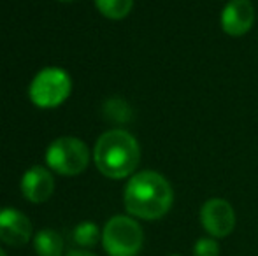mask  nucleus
Returning <instances> with one entry per match:
<instances>
[{"instance_id": "nucleus-17", "label": "nucleus", "mask_w": 258, "mask_h": 256, "mask_svg": "<svg viewBox=\"0 0 258 256\" xmlns=\"http://www.w3.org/2000/svg\"><path fill=\"white\" fill-rule=\"evenodd\" d=\"M169 256H183V254H169Z\"/></svg>"}, {"instance_id": "nucleus-5", "label": "nucleus", "mask_w": 258, "mask_h": 256, "mask_svg": "<svg viewBox=\"0 0 258 256\" xmlns=\"http://www.w3.org/2000/svg\"><path fill=\"white\" fill-rule=\"evenodd\" d=\"M90 161L88 146L78 137H58L46 151L48 167L61 176H78L85 172Z\"/></svg>"}, {"instance_id": "nucleus-13", "label": "nucleus", "mask_w": 258, "mask_h": 256, "mask_svg": "<svg viewBox=\"0 0 258 256\" xmlns=\"http://www.w3.org/2000/svg\"><path fill=\"white\" fill-rule=\"evenodd\" d=\"M194 256H220V244L214 237H201L194 246Z\"/></svg>"}, {"instance_id": "nucleus-9", "label": "nucleus", "mask_w": 258, "mask_h": 256, "mask_svg": "<svg viewBox=\"0 0 258 256\" xmlns=\"http://www.w3.org/2000/svg\"><path fill=\"white\" fill-rule=\"evenodd\" d=\"M54 192V179L44 167L34 165L21 178V193L32 204H42Z\"/></svg>"}, {"instance_id": "nucleus-3", "label": "nucleus", "mask_w": 258, "mask_h": 256, "mask_svg": "<svg viewBox=\"0 0 258 256\" xmlns=\"http://www.w3.org/2000/svg\"><path fill=\"white\" fill-rule=\"evenodd\" d=\"M144 232L130 216H114L102 230V246L109 256H137L143 249Z\"/></svg>"}, {"instance_id": "nucleus-1", "label": "nucleus", "mask_w": 258, "mask_h": 256, "mask_svg": "<svg viewBox=\"0 0 258 256\" xmlns=\"http://www.w3.org/2000/svg\"><path fill=\"white\" fill-rule=\"evenodd\" d=\"M123 202L130 216L155 221L170 211L174 204V190L162 174L155 170H141L126 183Z\"/></svg>"}, {"instance_id": "nucleus-11", "label": "nucleus", "mask_w": 258, "mask_h": 256, "mask_svg": "<svg viewBox=\"0 0 258 256\" xmlns=\"http://www.w3.org/2000/svg\"><path fill=\"white\" fill-rule=\"evenodd\" d=\"M102 16L109 20H123L130 14L134 0H93Z\"/></svg>"}, {"instance_id": "nucleus-16", "label": "nucleus", "mask_w": 258, "mask_h": 256, "mask_svg": "<svg viewBox=\"0 0 258 256\" xmlns=\"http://www.w3.org/2000/svg\"><path fill=\"white\" fill-rule=\"evenodd\" d=\"M0 256H7V254H6V253H4V251H2V249H0Z\"/></svg>"}, {"instance_id": "nucleus-10", "label": "nucleus", "mask_w": 258, "mask_h": 256, "mask_svg": "<svg viewBox=\"0 0 258 256\" xmlns=\"http://www.w3.org/2000/svg\"><path fill=\"white\" fill-rule=\"evenodd\" d=\"M34 249L39 256H61L63 254V239L54 230L44 228L34 237Z\"/></svg>"}, {"instance_id": "nucleus-7", "label": "nucleus", "mask_w": 258, "mask_h": 256, "mask_svg": "<svg viewBox=\"0 0 258 256\" xmlns=\"http://www.w3.org/2000/svg\"><path fill=\"white\" fill-rule=\"evenodd\" d=\"M255 18V6L249 0H230L221 11V30L230 37H241L251 30Z\"/></svg>"}, {"instance_id": "nucleus-6", "label": "nucleus", "mask_w": 258, "mask_h": 256, "mask_svg": "<svg viewBox=\"0 0 258 256\" xmlns=\"http://www.w3.org/2000/svg\"><path fill=\"white\" fill-rule=\"evenodd\" d=\"M201 225L209 237L225 239L235 228V211L225 198H209L201 207Z\"/></svg>"}, {"instance_id": "nucleus-15", "label": "nucleus", "mask_w": 258, "mask_h": 256, "mask_svg": "<svg viewBox=\"0 0 258 256\" xmlns=\"http://www.w3.org/2000/svg\"><path fill=\"white\" fill-rule=\"evenodd\" d=\"M58 2H74V0H58Z\"/></svg>"}, {"instance_id": "nucleus-8", "label": "nucleus", "mask_w": 258, "mask_h": 256, "mask_svg": "<svg viewBox=\"0 0 258 256\" xmlns=\"http://www.w3.org/2000/svg\"><path fill=\"white\" fill-rule=\"evenodd\" d=\"M32 237V223L21 211L13 207L0 209V240L9 246H23Z\"/></svg>"}, {"instance_id": "nucleus-14", "label": "nucleus", "mask_w": 258, "mask_h": 256, "mask_svg": "<svg viewBox=\"0 0 258 256\" xmlns=\"http://www.w3.org/2000/svg\"><path fill=\"white\" fill-rule=\"evenodd\" d=\"M67 256H95V254L88 253V251H71V253H67Z\"/></svg>"}, {"instance_id": "nucleus-4", "label": "nucleus", "mask_w": 258, "mask_h": 256, "mask_svg": "<svg viewBox=\"0 0 258 256\" xmlns=\"http://www.w3.org/2000/svg\"><path fill=\"white\" fill-rule=\"evenodd\" d=\"M71 75L60 67H46L32 79L28 95L37 107L51 109L63 104L71 95Z\"/></svg>"}, {"instance_id": "nucleus-12", "label": "nucleus", "mask_w": 258, "mask_h": 256, "mask_svg": "<svg viewBox=\"0 0 258 256\" xmlns=\"http://www.w3.org/2000/svg\"><path fill=\"white\" fill-rule=\"evenodd\" d=\"M100 237H102V235H100L99 226H97L95 223H92V221L81 223V225H78V226H76V230H74L76 244H79V246H85V247L95 246V244L99 242Z\"/></svg>"}, {"instance_id": "nucleus-2", "label": "nucleus", "mask_w": 258, "mask_h": 256, "mask_svg": "<svg viewBox=\"0 0 258 256\" xmlns=\"http://www.w3.org/2000/svg\"><path fill=\"white\" fill-rule=\"evenodd\" d=\"M95 165L109 179H125L134 174L141 161L139 142L126 130H109L99 137L93 149Z\"/></svg>"}]
</instances>
